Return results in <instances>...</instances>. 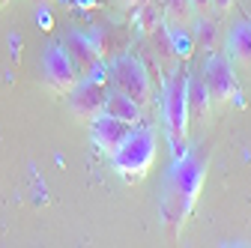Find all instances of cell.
<instances>
[{
    "label": "cell",
    "instance_id": "1",
    "mask_svg": "<svg viewBox=\"0 0 251 248\" xmlns=\"http://www.w3.org/2000/svg\"><path fill=\"white\" fill-rule=\"evenodd\" d=\"M203 176H206V159L201 152H182L179 159H174L165 195H162V219L168 222L171 236H176V230L185 224V219L192 215L198 195L203 189Z\"/></svg>",
    "mask_w": 251,
    "mask_h": 248
},
{
    "label": "cell",
    "instance_id": "2",
    "mask_svg": "<svg viewBox=\"0 0 251 248\" xmlns=\"http://www.w3.org/2000/svg\"><path fill=\"white\" fill-rule=\"evenodd\" d=\"M188 126H192V114L185 102V72L176 69L165 87V132L174 159H179L188 149Z\"/></svg>",
    "mask_w": 251,
    "mask_h": 248
},
{
    "label": "cell",
    "instance_id": "3",
    "mask_svg": "<svg viewBox=\"0 0 251 248\" xmlns=\"http://www.w3.org/2000/svg\"><path fill=\"white\" fill-rule=\"evenodd\" d=\"M111 159H114V168L126 179H144L147 171L155 162V135L150 129H138L135 126Z\"/></svg>",
    "mask_w": 251,
    "mask_h": 248
},
{
    "label": "cell",
    "instance_id": "4",
    "mask_svg": "<svg viewBox=\"0 0 251 248\" xmlns=\"http://www.w3.org/2000/svg\"><path fill=\"white\" fill-rule=\"evenodd\" d=\"M111 78H114V90L126 93L129 99H135L141 108L150 105L152 99V81L144 69V63L135 54H120L117 60H111Z\"/></svg>",
    "mask_w": 251,
    "mask_h": 248
},
{
    "label": "cell",
    "instance_id": "5",
    "mask_svg": "<svg viewBox=\"0 0 251 248\" xmlns=\"http://www.w3.org/2000/svg\"><path fill=\"white\" fill-rule=\"evenodd\" d=\"M63 48H66L69 60L75 63V69H78V75L84 81H99V84L111 81V63L99 57V51L93 48L87 33H81V30H69L66 39H63Z\"/></svg>",
    "mask_w": 251,
    "mask_h": 248
},
{
    "label": "cell",
    "instance_id": "6",
    "mask_svg": "<svg viewBox=\"0 0 251 248\" xmlns=\"http://www.w3.org/2000/svg\"><path fill=\"white\" fill-rule=\"evenodd\" d=\"M42 72H45V81L54 93H60V96H66V93L81 81L75 63L69 60L66 48H63V42H51L42 54Z\"/></svg>",
    "mask_w": 251,
    "mask_h": 248
},
{
    "label": "cell",
    "instance_id": "7",
    "mask_svg": "<svg viewBox=\"0 0 251 248\" xmlns=\"http://www.w3.org/2000/svg\"><path fill=\"white\" fill-rule=\"evenodd\" d=\"M203 81L212 102H230L239 96V87H236V75L230 66V57L225 51H212L209 63L203 66Z\"/></svg>",
    "mask_w": 251,
    "mask_h": 248
},
{
    "label": "cell",
    "instance_id": "8",
    "mask_svg": "<svg viewBox=\"0 0 251 248\" xmlns=\"http://www.w3.org/2000/svg\"><path fill=\"white\" fill-rule=\"evenodd\" d=\"M69 111L84 120V123H93L102 111H105V96H108V84H99V81H78L69 93Z\"/></svg>",
    "mask_w": 251,
    "mask_h": 248
},
{
    "label": "cell",
    "instance_id": "9",
    "mask_svg": "<svg viewBox=\"0 0 251 248\" xmlns=\"http://www.w3.org/2000/svg\"><path fill=\"white\" fill-rule=\"evenodd\" d=\"M87 36H90L93 48L99 51V57H102V60H108V63L132 48V30H126V27H120V24H114V21L96 24Z\"/></svg>",
    "mask_w": 251,
    "mask_h": 248
},
{
    "label": "cell",
    "instance_id": "10",
    "mask_svg": "<svg viewBox=\"0 0 251 248\" xmlns=\"http://www.w3.org/2000/svg\"><path fill=\"white\" fill-rule=\"evenodd\" d=\"M90 126H93V144H96L105 156H114V152L120 149V144L129 138V132L135 129V126H129V123L114 120L108 114H99Z\"/></svg>",
    "mask_w": 251,
    "mask_h": 248
},
{
    "label": "cell",
    "instance_id": "11",
    "mask_svg": "<svg viewBox=\"0 0 251 248\" xmlns=\"http://www.w3.org/2000/svg\"><path fill=\"white\" fill-rule=\"evenodd\" d=\"M185 102H188V114L195 123H206L212 114V96L206 90L203 72H192L185 75Z\"/></svg>",
    "mask_w": 251,
    "mask_h": 248
},
{
    "label": "cell",
    "instance_id": "12",
    "mask_svg": "<svg viewBox=\"0 0 251 248\" xmlns=\"http://www.w3.org/2000/svg\"><path fill=\"white\" fill-rule=\"evenodd\" d=\"M102 114H108L114 120H123V123H129V126H138L141 123V105L135 99H129L126 93H120V90H108Z\"/></svg>",
    "mask_w": 251,
    "mask_h": 248
},
{
    "label": "cell",
    "instance_id": "13",
    "mask_svg": "<svg viewBox=\"0 0 251 248\" xmlns=\"http://www.w3.org/2000/svg\"><path fill=\"white\" fill-rule=\"evenodd\" d=\"M227 51L242 66H251V21L233 24V30L227 33Z\"/></svg>",
    "mask_w": 251,
    "mask_h": 248
},
{
    "label": "cell",
    "instance_id": "14",
    "mask_svg": "<svg viewBox=\"0 0 251 248\" xmlns=\"http://www.w3.org/2000/svg\"><path fill=\"white\" fill-rule=\"evenodd\" d=\"M165 24H168V21H165ZM168 45H171V54H174V57L188 60V57L195 54V48H198L192 27H171V24H168Z\"/></svg>",
    "mask_w": 251,
    "mask_h": 248
},
{
    "label": "cell",
    "instance_id": "15",
    "mask_svg": "<svg viewBox=\"0 0 251 248\" xmlns=\"http://www.w3.org/2000/svg\"><path fill=\"white\" fill-rule=\"evenodd\" d=\"M165 21V15L159 12V6L155 3H141V6H135V15H132V27L138 30V33H152L155 27H159Z\"/></svg>",
    "mask_w": 251,
    "mask_h": 248
},
{
    "label": "cell",
    "instance_id": "16",
    "mask_svg": "<svg viewBox=\"0 0 251 248\" xmlns=\"http://www.w3.org/2000/svg\"><path fill=\"white\" fill-rule=\"evenodd\" d=\"M165 21L171 27H192L195 12L188 0H165Z\"/></svg>",
    "mask_w": 251,
    "mask_h": 248
},
{
    "label": "cell",
    "instance_id": "17",
    "mask_svg": "<svg viewBox=\"0 0 251 248\" xmlns=\"http://www.w3.org/2000/svg\"><path fill=\"white\" fill-rule=\"evenodd\" d=\"M215 36H218V24L215 18H198V27H195V42L198 45H206V48H215Z\"/></svg>",
    "mask_w": 251,
    "mask_h": 248
},
{
    "label": "cell",
    "instance_id": "18",
    "mask_svg": "<svg viewBox=\"0 0 251 248\" xmlns=\"http://www.w3.org/2000/svg\"><path fill=\"white\" fill-rule=\"evenodd\" d=\"M188 3H192L195 18H209L212 15V3H209V0H188Z\"/></svg>",
    "mask_w": 251,
    "mask_h": 248
},
{
    "label": "cell",
    "instance_id": "19",
    "mask_svg": "<svg viewBox=\"0 0 251 248\" xmlns=\"http://www.w3.org/2000/svg\"><path fill=\"white\" fill-rule=\"evenodd\" d=\"M209 3H212V9H215V12H230L233 0H209Z\"/></svg>",
    "mask_w": 251,
    "mask_h": 248
},
{
    "label": "cell",
    "instance_id": "20",
    "mask_svg": "<svg viewBox=\"0 0 251 248\" xmlns=\"http://www.w3.org/2000/svg\"><path fill=\"white\" fill-rule=\"evenodd\" d=\"M75 3H78L81 9H93V6H99V3H96V0H75Z\"/></svg>",
    "mask_w": 251,
    "mask_h": 248
},
{
    "label": "cell",
    "instance_id": "21",
    "mask_svg": "<svg viewBox=\"0 0 251 248\" xmlns=\"http://www.w3.org/2000/svg\"><path fill=\"white\" fill-rule=\"evenodd\" d=\"M120 3H123V6H132V9H135V6H141V3H147V0H120Z\"/></svg>",
    "mask_w": 251,
    "mask_h": 248
},
{
    "label": "cell",
    "instance_id": "22",
    "mask_svg": "<svg viewBox=\"0 0 251 248\" xmlns=\"http://www.w3.org/2000/svg\"><path fill=\"white\" fill-rule=\"evenodd\" d=\"M36 3H42V6H48V3H57V0H36Z\"/></svg>",
    "mask_w": 251,
    "mask_h": 248
},
{
    "label": "cell",
    "instance_id": "23",
    "mask_svg": "<svg viewBox=\"0 0 251 248\" xmlns=\"http://www.w3.org/2000/svg\"><path fill=\"white\" fill-rule=\"evenodd\" d=\"M6 3H9V0H0V9H3V6H6Z\"/></svg>",
    "mask_w": 251,
    "mask_h": 248
}]
</instances>
